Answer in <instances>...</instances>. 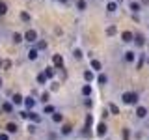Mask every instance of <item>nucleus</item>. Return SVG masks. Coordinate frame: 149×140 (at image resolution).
I'll list each match as a JSON object with an SVG mask.
<instances>
[{"label":"nucleus","instance_id":"f257e3e1","mask_svg":"<svg viewBox=\"0 0 149 140\" xmlns=\"http://www.w3.org/2000/svg\"><path fill=\"white\" fill-rule=\"evenodd\" d=\"M121 99H123L125 105H136V103H138V95L134 92H125L123 95H121Z\"/></svg>","mask_w":149,"mask_h":140},{"label":"nucleus","instance_id":"f03ea898","mask_svg":"<svg viewBox=\"0 0 149 140\" xmlns=\"http://www.w3.org/2000/svg\"><path fill=\"white\" fill-rule=\"evenodd\" d=\"M24 41H28V43H36L37 41V32L36 30H28L24 34Z\"/></svg>","mask_w":149,"mask_h":140},{"label":"nucleus","instance_id":"7ed1b4c3","mask_svg":"<svg viewBox=\"0 0 149 140\" xmlns=\"http://www.w3.org/2000/svg\"><path fill=\"white\" fill-rule=\"evenodd\" d=\"M121 39H123V43H130V41L134 39V36H132V32H129V30H125L123 34H121Z\"/></svg>","mask_w":149,"mask_h":140},{"label":"nucleus","instance_id":"20e7f679","mask_svg":"<svg viewBox=\"0 0 149 140\" xmlns=\"http://www.w3.org/2000/svg\"><path fill=\"white\" fill-rule=\"evenodd\" d=\"M136 116L140 120H143L147 116V108H146V106H138V108H136Z\"/></svg>","mask_w":149,"mask_h":140},{"label":"nucleus","instance_id":"39448f33","mask_svg":"<svg viewBox=\"0 0 149 140\" xmlns=\"http://www.w3.org/2000/svg\"><path fill=\"white\" fill-rule=\"evenodd\" d=\"M52 62H54L56 67H62V65H63V58H62L60 54H54V56H52Z\"/></svg>","mask_w":149,"mask_h":140},{"label":"nucleus","instance_id":"423d86ee","mask_svg":"<svg viewBox=\"0 0 149 140\" xmlns=\"http://www.w3.org/2000/svg\"><path fill=\"white\" fill-rule=\"evenodd\" d=\"M24 106H26L28 110H32V108L36 106V99H32V97H26V99H24Z\"/></svg>","mask_w":149,"mask_h":140},{"label":"nucleus","instance_id":"0eeeda50","mask_svg":"<svg viewBox=\"0 0 149 140\" xmlns=\"http://www.w3.org/2000/svg\"><path fill=\"white\" fill-rule=\"evenodd\" d=\"M28 120H34L36 121V123H39V121H41V116L39 114H37V112H28Z\"/></svg>","mask_w":149,"mask_h":140},{"label":"nucleus","instance_id":"6e6552de","mask_svg":"<svg viewBox=\"0 0 149 140\" xmlns=\"http://www.w3.org/2000/svg\"><path fill=\"white\" fill-rule=\"evenodd\" d=\"M134 41H136V45H140V47H143V45H146V37H143L142 34L134 36Z\"/></svg>","mask_w":149,"mask_h":140},{"label":"nucleus","instance_id":"1a4fd4ad","mask_svg":"<svg viewBox=\"0 0 149 140\" xmlns=\"http://www.w3.org/2000/svg\"><path fill=\"white\" fill-rule=\"evenodd\" d=\"M47 80H49V77H47V73H45V71L37 75V82H39V84H47Z\"/></svg>","mask_w":149,"mask_h":140},{"label":"nucleus","instance_id":"9d476101","mask_svg":"<svg viewBox=\"0 0 149 140\" xmlns=\"http://www.w3.org/2000/svg\"><path fill=\"white\" fill-rule=\"evenodd\" d=\"M134 58H136V54H134L132 50H127V52H125V62H134Z\"/></svg>","mask_w":149,"mask_h":140},{"label":"nucleus","instance_id":"9b49d317","mask_svg":"<svg viewBox=\"0 0 149 140\" xmlns=\"http://www.w3.org/2000/svg\"><path fill=\"white\" fill-rule=\"evenodd\" d=\"M13 103H15V105H21V103H24V97L21 95V93H15V95H13V99H11Z\"/></svg>","mask_w":149,"mask_h":140},{"label":"nucleus","instance_id":"f8f14e48","mask_svg":"<svg viewBox=\"0 0 149 140\" xmlns=\"http://www.w3.org/2000/svg\"><path fill=\"white\" fill-rule=\"evenodd\" d=\"M97 134H99V136H104V134H106V125L104 123H99V127H97Z\"/></svg>","mask_w":149,"mask_h":140},{"label":"nucleus","instance_id":"ddd939ff","mask_svg":"<svg viewBox=\"0 0 149 140\" xmlns=\"http://www.w3.org/2000/svg\"><path fill=\"white\" fill-rule=\"evenodd\" d=\"M52 121H54V123H60V121H63V114H60V112H54V114H52Z\"/></svg>","mask_w":149,"mask_h":140},{"label":"nucleus","instance_id":"4468645a","mask_svg":"<svg viewBox=\"0 0 149 140\" xmlns=\"http://www.w3.org/2000/svg\"><path fill=\"white\" fill-rule=\"evenodd\" d=\"M6 131H8V133H17L19 127H17V123H8L6 125Z\"/></svg>","mask_w":149,"mask_h":140},{"label":"nucleus","instance_id":"2eb2a0df","mask_svg":"<svg viewBox=\"0 0 149 140\" xmlns=\"http://www.w3.org/2000/svg\"><path fill=\"white\" fill-rule=\"evenodd\" d=\"M101 67H102V65H101L99 60H91V69H93V71H101Z\"/></svg>","mask_w":149,"mask_h":140},{"label":"nucleus","instance_id":"dca6fc26","mask_svg":"<svg viewBox=\"0 0 149 140\" xmlns=\"http://www.w3.org/2000/svg\"><path fill=\"white\" fill-rule=\"evenodd\" d=\"M82 95H91V86H90V84H84V86H82Z\"/></svg>","mask_w":149,"mask_h":140},{"label":"nucleus","instance_id":"f3484780","mask_svg":"<svg viewBox=\"0 0 149 140\" xmlns=\"http://www.w3.org/2000/svg\"><path fill=\"white\" fill-rule=\"evenodd\" d=\"M24 41V36H21V34H13V43L19 45V43H22Z\"/></svg>","mask_w":149,"mask_h":140},{"label":"nucleus","instance_id":"a211bd4d","mask_svg":"<svg viewBox=\"0 0 149 140\" xmlns=\"http://www.w3.org/2000/svg\"><path fill=\"white\" fill-rule=\"evenodd\" d=\"M2 110L6 112V114H9V112L13 110V105H11V103H2Z\"/></svg>","mask_w":149,"mask_h":140},{"label":"nucleus","instance_id":"6ab92c4d","mask_svg":"<svg viewBox=\"0 0 149 140\" xmlns=\"http://www.w3.org/2000/svg\"><path fill=\"white\" fill-rule=\"evenodd\" d=\"M71 131H73V127L69 123H65V125H62V134H71Z\"/></svg>","mask_w":149,"mask_h":140},{"label":"nucleus","instance_id":"aec40b11","mask_svg":"<svg viewBox=\"0 0 149 140\" xmlns=\"http://www.w3.org/2000/svg\"><path fill=\"white\" fill-rule=\"evenodd\" d=\"M86 6H88L86 0H78V2H77V9H78V11H84V9H86Z\"/></svg>","mask_w":149,"mask_h":140},{"label":"nucleus","instance_id":"412c9836","mask_svg":"<svg viewBox=\"0 0 149 140\" xmlns=\"http://www.w3.org/2000/svg\"><path fill=\"white\" fill-rule=\"evenodd\" d=\"M140 9H142V6H140L138 2H130V11H134V13H138Z\"/></svg>","mask_w":149,"mask_h":140},{"label":"nucleus","instance_id":"4be33fe9","mask_svg":"<svg viewBox=\"0 0 149 140\" xmlns=\"http://www.w3.org/2000/svg\"><path fill=\"white\" fill-rule=\"evenodd\" d=\"M106 9H108L110 13H114L116 9H118V4H116V2H108V4H106Z\"/></svg>","mask_w":149,"mask_h":140},{"label":"nucleus","instance_id":"5701e85b","mask_svg":"<svg viewBox=\"0 0 149 140\" xmlns=\"http://www.w3.org/2000/svg\"><path fill=\"white\" fill-rule=\"evenodd\" d=\"M6 11H8L6 2H2V0H0V17H2V15H6Z\"/></svg>","mask_w":149,"mask_h":140},{"label":"nucleus","instance_id":"b1692460","mask_svg":"<svg viewBox=\"0 0 149 140\" xmlns=\"http://www.w3.org/2000/svg\"><path fill=\"white\" fill-rule=\"evenodd\" d=\"M84 78H86L88 82H91L93 80V71H90V69H88V71H84Z\"/></svg>","mask_w":149,"mask_h":140},{"label":"nucleus","instance_id":"393cba45","mask_svg":"<svg viewBox=\"0 0 149 140\" xmlns=\"http://www.w3.org/2000/svg\"><path fill=\"white\" fill-rule=\"evenodd\" d=\"M28 58H30V60H36L37 58V49H30V50H28Z\"/></svg>","mask_w":149,"mask_h":140},{"label":"nucleus","instance_id":"a878e982","mask_svg":"<svg viewBox=\"0 0 149 140\" xmlns=\"http://www.w3.org/2000/svg\"><path fill=\"white\" fill-rule=\"evenodd\" d=\"M21 21H24V22H30V13H26V11H21Z\"/></svg>","mask_w":149,"mask_h":140},{"label":"nucleus","instance_id":"bb28decb","mask_svg":"<svg viewBox=\"0 0 149 140\" xmlns=\"http://www.w3.org/2000/svg\"><path fill=\"white\" fill-rule=\"evenodd\" d=\"M43 112H45V114H54L56 110H54L52 105H45V110H43Z\"/></svg>","mask_w":149,"mask_h":140},{"label":"nucleus","instance_id":"cd10ccee","mask_svg":"<svg viewBox=\"0 0 149 140\" xmlns=\"http://www.w3.org/2000/svg\"><path fill=\"white\" fill-rule=\"evenodd\" d=\"M143 62H146V54H140V58H138V64H136V67L140 69L143 65Z\"/></svg>","mask_w":149,"mask_h":140},{"label":"nucleus","instance_id":"c85d7f7f","mask_svg":"<svg viewBox=\"0 0 149 140\" xmlns=\"http://www.w3.org/2000/svg\"><path fill=\"white\" fill-rule=\"evenodd\" d=\"M108 108H110V112H112V114H119V108L114 105V103H110V105H108Z\"/></svg>","mask_w":149,"mask_h":140},{"label":"nucleus","instance_id":"c756f323","mask_svg":"<svg viewBox=\"0 0 149 140\" xmlns=\"http://www.w3.org/2000/svg\"><path fill=\"white\" fill-rule=\"evenodd\" d=\"M45 73H47V77H49V78H52L54 77V67H47Z\"/></svg>","mask_w":149,"mask_h":140},{"label":"nucleus","instance_id":"7c9ffc66","mask_svg":"<svg viewBox=\"0 0 149 140\" xmlns=\"http://www.w3.org/2000/svg\"><path fill=\"white\" fill-rule=\"evenodd\" d=\"M97 80H99V84H106V82H108V77H106V75H99Z\"/></svg>","mask_w":149,"mask_h":140},{"label":"nucleus","instance_id":"2f4dec72","mask_svg":"<svg viewBox=\"0 0 149 140\" xmlns=\"http://www.w3.org/2000/svg\"><path fill=\"white\" fill-rule=\"evenodd\" d=\"M91 123H93V116L88 114V116H86V127H91Z\"/></svg>","mask_w":149,"mask_h":140},{"label":"nucleus","instance_id":"473e14b6","mask_svg":"<svg viewBox=\"0 0 149 140\" xmlns=\"http://www.w3.org/2000/svg\"><path fill=\"white\" fill-rule=\"evenodd\" d=\"M73 56H74V58H77V60H80V58H82V50H80V49H74Z\"/></svg>","mask_w":149,"mask_h":140},{"label":"nucleus","instance_id":"72a5a7b5","mask_svg":"<svg viewBox=\"0 0 149 140\" xmlns=\"http://www.w3.org/2000/svg\"><path fill=\"white\" fill-rule=\"evenodd\" d=\"M121 136H123V140H129V136H130V131H129V129H123Z\"/></svg>","mask_w":149,"mask_h":140},{"label":"nucleus","instance_id":"f704fd0d","mask_svg":"<svg viewBox=\"0 0 149 140\" xmlns=\"http://www.w3.org/2000/svg\"><path fill=\"white\" fill-rule=\"evenodd\" d=\"M106 34H108V36H114L116 34V26H108V28H106Z\"/></svg>","mask_w":149,"mask_h":140},{"label":"nucleus","instance_id":"c9c22d12","mask_svg":"<svg viewBox=\"0 0 149 140\" xmlns=\"http://www.w3.org/2000/svg\"><path fill=\"white\" fill-rule=\"evenodd\" d=\"M43 49H47V41H39L37 43V50H43Z\"/></svg>","mask_w":149,"mask_h":140},{"label":"nucleus","instance_id":"e433bc0d","mask_svg":"<svg viewBox=\"0 0 149 140\" xmlns=\"http://www.w3.org/2000/svg\"><path fill=\"white\" fill-rule=\"evenodd\" d=\"M41 101H43V103H47V101H49V92H45L43 95H41Z\"/></svg>","mask_w":149,"mask_h":140},{"label":"nucleus","instance_id":"4c0bfd02","mask_svg":"<svg viewBox=\"0 0 149 140\" xmlns=\"http://www.w3.org/2000/svg\"><path fill=\"white\" fill-rule=\"evenodd\" d=\"M28 133H36V125H28Z\"/></svg>","mask_w":149,"mask_h":140},{"label":"nucleus","instance_id":"58836bf2","mask_svg":"<svg viewBox=\"0 0 149 140\" xmlns=\"http://www.w3.org/2000/svg\"><path fill=\"white\" fill-rule=\"evenodd\" d=\"M0 140H8V134L6 133H0Z\"/></svg>","mask_w":149,"mask_h":140},{"label":"nucleus","instance_id":"ea45409f","mask_svg":"<svg viewBox=\"0 0 149 140\" xmlns=\"http://www.w3.org/2000/svg\"><path fill=\"white\" fill-rule=\"evenodd\" d=\"M60 2H67V0H60Z\"/></svg>","mask_w":149,"mask_h":140},{"label":"nucleus","instance_id":"a19ab883","mask_svg":"<svg viewBox=\"0 0 149 140\" xmlns=\"http://www.w3.org/2000/svg\"><path fill=\"white\" fill-rule=\"evenodd\" d=\"M0 86H2V78H0Z\"/></svg>","mask_w":149,"mask_h":140},{"label":"nucleus","instance_id":"79ce46f5","mask_svg":"<svg viewBox=\"0 0 149 140\" xmlns=\"http://www.w3.org/2000/svg\"><path fill=\"white\" fill-rule=\"evenodd\" d=\"M147 64H149V58H147Z\"/></svg>","mask_w":149,"mask_h":140},{"label":"nucleus","instance_id":"37998d69","mask_svg":"<svg viewBox=\"0 0 149 140\" xmlns=\"http://www.w3.org/2000/svg\"><path fill=\"white\" fill-rule=\"evenodd\" d=\"M118 2H121V0H118Z\"/></svg>","mask_w":149,"mask_h":140},{"label":"nucleus","instance_id":"c03bdc74","mask_svg":"<svg viewBox=\"0 0 149 140\" xmlns=\"http://www.w3.org/2000/svg\"><path fill=\"white\" fill-rule=\"evenodd\" d=\"M0 101H2V99H0Z\"/></svg>","mask_w":149,"mask_h":140}]
</instances>
